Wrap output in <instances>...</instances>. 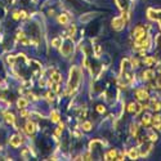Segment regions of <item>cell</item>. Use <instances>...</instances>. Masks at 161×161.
Here are the masks:
<instances>
[{
    "instance_id": "9a60e30c",
    "label": "cell",
    "mask_w": 161,
    "mask_h": 161,
    "mask_svg": "<svg viewBox=\"0 0 161 161\" xmlns=\"http://www.w3.org/2000/svg\"><path fill=\"white\" fill-rule=\"evenodd\" d=\"M150 106H151V108L155 110V111H160V108H161V103H160V102H157V101H155V99L151 101Z\"/></svg>"
},
{
    "instance_id": "603a6c76",
    "label": "cell",
    "mask_w": 161,
    "mask_h": 161,
    "mask_svg": "<svg viewBox=\"0 0 161 161\" xmlns=\"http://www.w3.org/2000/svg\"><path fill=\"white\" fill-rule=\"evenodd\" d=\"M138 130H139L138 125H133V126H131V135H133L134 138H135L137 135H138Z\"/></svg>"
},
{
    "instance_id": "83f0119b",
    "label": "cell",
    "mask_w": 161,
    "mask_h": 161,
    "mask_svg": "<svg viewBox=\"0 0 161 161\" xmlns=\"http://www.w3.org/2000/svg\"><path fill=\"white\" fill-rule=\"evenodd\" d=\"M97 111H98L99 114H103V112H105L106 110H105V107H103V106H97Z\"/></svg>"
},
{
    "instance_id": "f546056e",
    "label": "cell",
    "mask_w": 161,
    "mask_h": 161,
    "mask_svg": "<svg viewBox=\"0 0 161 161\" xmlns=\"http://www.w3.org/2000/svg\"><path fill=\"white\" fill-rule=\"evenodd\" d=\"M75 32H76V28H75V26H72V27L70 28V36H74Z\"/></svg>"
},
{
    "instance_id": "5bb4252c",
    "label": "cell",
    "mask_w": 161,
    "mask_h": 161,
    "mask_svg": "<svg viewBox=\"0 0 161 161\" xmlns=\"http://www.w3.org/2000/svg\"><path fill=\"white\" fill-rule=\"evenodd\" d=\"M116 156H118V151L111 150L110 152L106 155V160H116Z\"/></svg>"
},
{
    "instance_id": "484cf974",
    "label": "cell",
    "mask_w": 161,
    "mask_h": 161,
    "mask_svg": "<svg viewBox=\"0 0 161 161\" xmlns=\"http://www.w3.org/2000/svg\"><path fill=\"white\" fill-rule=\"evenodd\" d=\"M52 44H53L54 47H61V44H62V43H61V39H60V37H56L54 40L52 41Z\"/></svg>"
},
{
    "instance_id": "1f68e13d",
    "label": "cell",
    "mask_w": 161,
    "mask_h": 161,
    "mask_svg": "<svg viewBox=\"0 0 161 161\" xmlns=\"http://www.w3.org/2000/svg\"><path fill=\"white\" fill-rule=\"evenodd\" d=\"M13 18H14V19H18V18H19V13H17V12L14 13V14H13Z\"/></svg>"
},
{
    "instance_id": "3957f363",
    "label": "cell",
    "mask_w": 161,
    "mask_h": 161,
    "mask_svg": "<svg viewBox=\"0 0 161 161\" xmlns=\"http://www.w3.org/2000/svg\"><path fill=\"white\" fill-rule=\"evenodd\" d=\"M152 146H153V142L151 140L150 138L148 139H142L140 140V144L138 147V151H139V156H147L148 152L152 150Z\"/></svg>"
},
{
    "instance_id": "d6a6232c",
    "label": "cell",
    "mask_w": 161,
    "mask_h": 161,
    "mask_svg": "<svg viewBox=\"0 0 161 161\" xmlns=\"http://www.w3.org/2000/svg\"><path fill=\"white\" fill-rule=\"evenodd\" d=\"M28 114H27V112L26 111H22V116H25V118H26V116H27Z\"/></svg>"
},
{
    "instance_id": "4dcf8cb0",
    "label": "cell",
    "mask_w": 161,
    "mask_h": 161,
    "mask_svg": "<svg viewBox=\"0 0 161 161\" xmlns=\"http://www.w3.org/2000/svg\"><path fill=\"white\" fill-rule=\"evenodd\" d=\"M138 60H133V62H131V65H133V67H137V66H138Z\"/></svg>"
},
{
    "instance_id": "ac0fdd59",
    "label": "cell",
    "mask_w": 161,
    "mask_h": 161,
    "mask_svg": "<svg viewBox=\"0 0 161 161\" xmlns=\"http://www.w3.org/2000/svg\"><path fill=\"white\" fill-rule=\"evenodd\" d=\"M50 119L53 123H58L60 121V114H58L57 111H52L50 112Z\"/></svg>"
},
{
    "instance_id": "8992f818",
    "label": "cell",
    "mask_w": 161,
    "mask_h": 161,
    "mask_svg": "<svg viewBox=\"0 0 161 161\" xmlns=\"http://www.w3.org/2000/svg\"><path fill=\"white\" fill-rule=\"evenodd\" d=\"M155 43H156V52H155V62L161 63V34H159L155 39Z\"/></svg>"
},
{
    "instance_id": "277c9868",
    "label": "cell",
    "mask_w": 161,
    "mask_h": 161,
    "mask_svg": "<svg viewBox=\"0 0 161 161\" xmlns=\"http://www.w3.org/2000/svg\"><path fill=\"white\" fill-rule=\"evenodd\" d=\"M61 45H62L61 47V53L65 57H68L72 53V50H74V44H72V40L70 37H67Z\"/></svg>"
},
{
    "instance_id": "52a82bcc",
    "label": "cell",
    "mask_w": 161,
    "mask_h": 161,
    "mask_svg": "<svg viewBox=\"0 0 161 161\" xmlns=\"http://www.w3.org/2000/svg\"><path fill=\"white\" fill-rule=\"evenodd\" d=\"M125 23H126V21L124 19L123 16L115 17L114 19H112V27H114L116 31H121V30H123L124 26H125Z\"/></svg>"
},
{
    "instance_id": "5b68a950",
    "label": "cell",
    "mask_w": 161,
    "mask_h": 161,
    "mask_svg": "<svg viewBox=\"0 0 161 161\" xmlns=\"http://www.w3.org/2000/svg\"><path fill=\"white\" fill-rule=\"evenodd\" d=\"M116 4H118V7L123 11V17L126 22H128V18H129V0H115Z\"/></svg>"
},
{
    "instance_id": "e0dca14e",
    "label": "cell",
    "mask_w": 161,
    "mask_h": 161,
    "mask_svg": "<svg viewBox=\"0 0 161 161\" xmlns=\"http://www.w3.org/2000/svg\"><path fill=\"white\" fill-rule=\"evenodd\" d=\"M58 22H60V23H62V25H66V23L68 22V16H67L66 13L61 14V16L58 17Z\"/></svg>"
},
{
    "instance_id": "f1b7e54d",
    "label": "cell",
    "mask_w": 161,
    "mask_h": 161,
    "mask_svg": "<svg viewBox=\"0 0 161 161\" xmlns=\"http://www.w3.org/2000/svg\"><path fill=\"white\" fill-rule=\"evenodd\" d=\"M99 54H101V47L99 45H95V56L99 57Z\"/></svg>"
},
{
    "instance_id": "2e32d148",
    "label": "cell",
    "mask_w": 161,
    "mask_h": 161,
    "mask_svg": "<svg viewBox=\"0 0 161 161\" xmlns=\"http://www.w3.org/2000/svg\"><path fill=\"white\" fill-rule=\"evenodd\" d=\"M4 118H5V121L8 124H14V115L11 114V112H7V114L4 115Z\"/></svg>"
},
{
    "instance_id": "d6986e66",
    "label": "cell",
    "mask_w": 161,
    "mask_h": 161,
    "mask_svg": "<svg viewBox=\"0 0 161 161\" xmlns=\"http://www.w3.org/2000/svg\"><path fill=\"white\" fill-rule=\"evenodd\" d=\"M17 106L19 107V108H25V107L27 106V99H25V98H19V99L17 101Z\"/></svg>"
},
{
    "instance_id": "44dd1931",
    "label": "cell",
    "mask_w": 161,
    "mask_h": 161,
    "mask_svg": "<svg viewBox=\"0 0 161 161\" xmlns=\"http://www.w3.org/2000/svg\"><path fill=\"white\" fill-rule=\"evenodd\" d=\"M61 80H62V76L58 74V72H54V74L52 75V81L53 82H61Z\"/></svg>"
},
{
    "instance_id": "ffe728a7",
    "label": "cell",
    "mask_w": 161,
    "mask_h": 161,
    "mask_svg": "<svg viewBox=\"0 0 161 161\" xmlns=\"http://www.w3.org/2000/svg\"><path fill=\"white\" fill-rule=\"evenodd\" d=\"M151 120H152V118L147 114V115H144L143 116V119H142V124L144 125V126H148L150 125V123H151Z\"/></svg>"
},
{
    "instance_id": "cb8c5ba5",
    "label": "cell",
    "mask_w": 161,
    "mask_h": 161,
    "mask_svg": "<svg viewBox=\"0 0 161 161\" xmlns=\"http://www.w3.org/2000/svg\"><path fill=\"white\" fill-rule=\"evenodd\" d=\"M82 129H84L85 131H89L92 129V123H89V121H85V123L82 124Z\"/></svg>"
},
{
    "instance_id": "4fadbf2b",
    "label": "cell",
    "mask_w": 161,
    "mask_h": 161,
    "mask_svg": "<svg viewBox=\"0 0 161 161\" xmlns=\"http://www.w3.org/2000/svg\"><path fill=\"white\" fill-rule=\"evenodd\" d=\"M153 76H155V72H153L152 70H146V71L143 72V79H144V80H151Z\"/></svg>"
},
{
    "instance_id": "7c38bea8",
    "label": "cell",
    "mask_w": 161,
    "mask_h": 161,
    "mask_svg": "<svg viewBox=\"0 0 161 161\" xmlns=\"http://www.w3.org/2000/svg\"><path fill=\"white\" fill-rule=\"evenodd\" d=\"M128 155H129V157L131 160H137L139 157V151H138V148H131L128 152Z\"/></svg>"
},
{
    "instance_id": "ba28073f",
    "label": "cell",
    "mask_w": 161,
    "mask_h": 161,
    "mask_svg": "<svg viewBox=\"0 0 161 161\" xmlns=\"http://www.w3.org/2000/svg\"><path fill=\"white\" fill-rule=\"evenodd\" d=\"M147 16L150 19H152V21H156L159 23V25L161 26V11L159 9V11H156V9H148L147 11Z\"/></svg>"
},
{
    "instance_id": "4316f807",
    "label": "cell",
    "mask_w": 161,
    "mask_h": 161,
    "mask_svg": "<svg viewBox=\"0 0 161 161\" xmlns=\"http://www.w3.org/2000/svg\"><path fill=\"white\" fill-rule=\"evenodd\" d=\"M148 138H150L151 140H152V142H155V140L157 139V135H156V134L153 133V131H150V133H148Z\"/></svg>"
},
{
    "instance_id": "8fae6325",
    "label": "cell",
    "mask_w": 161,
    "mask_h": 161,
    "mask_svg": "<svg viewBox=\"0 0 161 161\" xmlns=\"http://www.w3.org/2000/svg\"><path fill=\"white\" fill-rule=\"evenodd\" d=\"M25 130H26V133H27V134H30V135H31V134L35 133V130H36V125L34 124L32 121H27Z\"/></svg>"
},
{
    "instance_id": "d4e9b609",
    "label": "cell",
    "mask_w": 161,
    "mask_h": 161,
    "mask_svg": "<svg viewBox=\"0 0 161 161\" xmlns=\"http://www.w3.org/2000/svg\"><path fill=\"white\" fill-rule=\"evenodd\" d=\"M156 85H157L159 88H161V70L159 71L157 76H156Z\"/></svg>"
},
{
    "instance_id": "9c48e42d",
    "label": "cell",
    "mask_w": 161,
    "mask_h": 161,
    "mask_svg": "<svg viewBox=\"0 0 161 161\" xmlns=\"http://www.w3.org/2000/svg\"><path fill=\"white\" fill-rule=\"evenodd\" d=\"M135 97L138 98L139 101H147L148 99V93H147V90H144V89H138L135 92Z\"/></svg>"
},
{
    "instance_id": "7402d4cb",
    "label": "cell",
    "mask_w": 161,
    "mask_h": 161,
    "mask_svg": "<svg viewBox=\"0 0 161 161\" xmlns=\"http://www.w3.org/2000/svg\"><path fill=\"white\" fill-rule=\"evenodd\" d=\"M143 62H144L146 66H151V65H153V63H155V58L153 57H146Z\"/></svg>"
},
{
    "instance_id": "30bf717a",
    "label": "cell",
    "mask_w": 161,
    "mask_h": 161,
    "mask_svg": "<svg viewBox=\"0 0 161 161\" xmlns=\"http://www.w3.org/2000/svg\"><path fill=\"white\" fill-rule=\"evenodd\" d=\"M9 143H11L13 147H19L21 143H22V139H21V137H19V135H13V137H11Z\"/></svg>"
},
{
    "instance_id": "7a4b0ae2",
    "label": "cell",
    "mask_w": 161,
    "mask_h": 161,
    "mask_svg": "<svg viewBox=\"0 0 161 161\" xmlns=\"http://www.w3.org/2000/svg\"><path fill=\"white\" fill-rule=\"evenodd\" d=\"M79 82H80V68L74 66L71 68V71H70V80H68V86H67V92H68V93L76 90Z\"/></svg>"
},
{
    "instance_id": "6da1fadb",
    "label": "cell",
    "mask_w": 161,
    "mask_h": 161,
    "mask_svg": "<svg viewBox=\"0 0 161 161\" xmlns=\"http://www.w3.org/2000/svg\"><path fill=\"white\" fill-rule=\"evenodd\" d=\"M134 81L133 76V65L130 63L129 60H123L121 62V75H120V84L123 86L130 85Z\"/></svg>"
}]
</instances>
